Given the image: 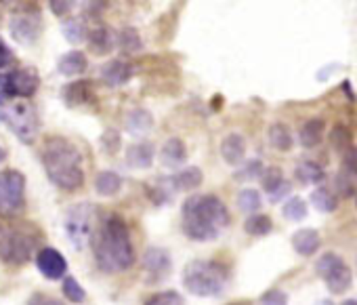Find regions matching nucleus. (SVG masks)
Returning <instances> with one entry per match:
<instances>
[{
  "mask_svg": "<svg viewBox=\"0 0 357 305\" xmlns=\"http://www.w3.org/2000/svg\"><path fill=\"white\" fill-rule=\"evenodd\" d=\"M244 230H246V234H250V236H267V234H271V230H273V221H271L267 215L257 213V215H250V217L246 219Z\"/></svg>",
  "mask_w": 357,
  "mask_h": 305,
  "instance_id": "obj_27",
  "label": "nucleus"
},
{
  "mask_svg": "<svg viewBox=\"0 0 357 305\" xmlns=\"http://www.w3.org/2000/svg\"><path fill=\"white\" fill-rule=\"evenodd\" d=\"M261 179H263V188H265V192H271L273 188H278L280 184H282V173L278 171V169H263V173H261Z\"/></svg>",
  "mask_w": 357,
  "mask_h": 305,
  "instance_id": "obj_35",
  "label": "nucleus"
},
{
  "mask_svg": "<svg viewBox=\"0 0 357 305\" xmlns=\"http://www.w3.org/2000/svg\"><path fill=\"white\" fill-rule=\"evenodd\" d=\"M296 179L305 186L321 184L326 179V171L321 169V165H317L313 161H305L296 167Z\"/></svg>",
  "mask_w": 357,
  "mask_h": 305,
  "instance_id": "obj_24",
  "label": "nucleus"
},
{
  "mask_svg": "<svg viewBox=\"0 0 357 305\" xmlns=\"http://www.w3.org/2000/svg\"><path fill=\"white\" fill-rule=\"evenodd\" d=\"M120 188H122V177L112 171L99 173L95 179V190L101 196H116L120 192Z\"/></svg>",
  "mask_w": 357,
  "mask_h": 305,
  "instance_id": "obj_25",
  "label": "nucleus"
},
{
  "mask_svg": "<svg viewBox=\"0 0 357 305\" xmlns=\"http://www.w3.org/2000/svg\"><path fill=\"white\" fill-rule=\"evenodd\" d=\"M344 167L347 171L357 175V147H349L347 154H344Z\"/></svg>",
  "mask_w": 357,
  "mask_h": 305,
  "instance_id": "obj_43",
  "label": "nucleus"
},
{
  "mask_svg": "<svg viewBox=\"0 0 357 305\" xmlns=\"http://www.w3.org/2000/svg\"><path fill=\"white\" fill-rule=\"evenodd\" d=\"M151 126H153V118L145 110L130 112V116L126 118V128H128L130 135L143 137V135H147L151 131Z\"/></svg>",
  "mask_w": 357,
  "mask_h": 305,
  "instance_id": "obj_23",
  "label": "nucleus"
},
{
  "mask_svg": "<svg viewBox=\"0 0 357 305\" xmlns=\"http://www.w3.org/2000/svg\"><path fill=\"white\" fill-rule=\"evenodd\" d=\"M66 105L70 107H78V105H84L86 101L93 99V84L89 80H76V82H70L63 87V93H61Z\"/></svg>",
  "mask_w": 357,
  "mask_h": 305,
  "instance_id": "obj_14",
  "label": "nucleus"
},
{
  "mask_svg": "<svg viewBox=\"0 0 357 305\" xmlns=\"http://www.w3.org/2000/svg\"><path fill=\"white\" fill-rule=\"evenodd\" d=\"M336 186H338V192L342 196H353L355 194V184L349 177H344V175H338L336 177Z\"/></svg>",
  "mask_w": 357,
  "mask_h": 305,
  "instance_id": "obj_41",
  "label": "nucleus"
},
{
  "mask_svg": "<svg viewBox=\"0 0 357 305\" xmlns=\"http://www.w3.org/2000/svg\"><path fill=\"white\" fill-rule=\"evenodd\" d=\"M89 45H91V51L97 53V55H105L114 49V34L109 28H95L89 32Z\"/></svg>",
  "mask_w": 357,
  "mask_h": 305,
  "instance_id": "obj_20",
  "label": "nucleus"
},
{
  "mask_svg": "<svg viewBox=\"0 0 357 305\" xmlns=\"http://www.w3.org/2000/svg\"><path fill=\"white\" fill-rule=\"evenodd\" d=\"M38 74L32 68H20L11 70L0 78V93L7 95H17V97H32L38 91Z\"/></svg>",
  "mask_w": 357,
  "mask_h": 305,
  "instance_id": "obj_10",
  "label": "nucleus"
},
{
  "mask_svg": "<svg viewBox=\"0 0 357 305\" xmlns=\"http://www.w3.org/2000/svg\"><path fill=\"white\" fill-rule=\"evenodd\" d=\"M63 295L72 301V303H82V301H86V292H84V288L78 284V280L76 278H66V282H63Z\"/></svg>",
  "mask_w": 357,
  "mask_h": 305,
  "instance_id": "obj_34",
  "label": "nucleus"
},
{
  "mask_svg": "<svg viewBox=\"0 0 357 305\" xmlns=\"http://www.w3.org/2000/svg\"><path fill=\"white\" fill-rule=\"evenodd\" d=\"M0 124H5L24 143H32L38 133V114L30 97L0 93Z\"/></svg>",
  "mask_w": 357,
  "mask_h": 305,
  "instance_id": "obj_4",
  "label": "nucleus"
},
{
  "mask_svg": "<svg viewBox=\"0 0 357 305\" xmlns=\"http://www.w3.org/2000/svg\"><path fill=\"white\" fill-rule=\"evenodd\" d=\"M86 70V57L80 51H70L59 59V72L63 76H78Z\"/></svg>",
  "mask_w": 357,
  "mask_h": 305,
  "instance_id": "obj_22",
  "label": "nucleus"
},
{
  "mask_svg": "<svg viewBox=\"0 0 357 305\" xmlns=\"http://www.w3.org/2000/svg\"><path fill=\"white\" fill-rule=\"evenodd\" d=\"M261 303H288V295L282 290H269L261 297Z\"/></svg>",
  "mask_w": 357,
  "mask_h": 305,
  "instance_id": "obj_42",
  "label": "nucleus"
},
{
  "mask_svg": "<svg viewBox=\"0 0 357 305\" xmlns=\"http://www.w3.org/2000/svg\"><path fill=\"white\" fill-rule=\"evenodd\" d=\"M238 207L244 213H255L261 209V194L257 190H242L238 196Z\"/></svg>",
  "mask_w": 357,
  "mask_h": 305,
  "instance_id": "obj_31",
  "label": "nucleus"
},
{
  "mask_svg": "<svg viewBox=\"0 0 357 305\" xmlns=\"http://www.w3.org/2000/svg\"><path fill=\"white\" fill-rule=\"evenodd\" d=\"M38 230L34 228H9L0 236V259L9 265H24L28 263L34 253L36 246L40 242V236L36 234Z\"/></svg>",
  "mask_w": 357,
  "mask_h": 305,
  "instance_id": "obj_6",
  "label": "nucleus"
},
{
  "mask_svg": "<svg viewBox=\"0 0 357 305\" xmlns=\"http://www.w3.org/2000/svg\"><path fill=\"white\" fill-rule=\"evenodd\" d=\"M311 204H313L317 211H321V213H332V211H336L338 200H336V196H334L330 190L319 188V190H315V192L311 194Z\"/></svg>",
  "mask_w": 357,
  "mask_h": 305,
  "instance_id": "obj_29",
  "label": "nucleus"
},
{
  "mask_svg": "<svg viewBox=\"0 0 357 305\" xmlns=\"http://www.w3.org/2000/svg\"><path fill=\"white\" fill-rule=\"evenodd\" d=\"M269 141L275 149L288 151L292 147V133L286 124H273L269 128Z\"/></svg>",
  "mask_w": 357,
  "mask_h": 305,
  "instance_id": "obj_28",
  "label": "nucleus"
},
{
  "mask_svg": "<svg viewBox=\"0 0 357 305\" xmlns=\"http://www.w3.org/2000/svg\"><path fill=\"white\" fill-rule=\"evenodd\" d=\"M227 269L217 261H192L183 271V284L192 295L217 297L225 290Z\"/></svg>",
  "mask_w": 357,
  "mask_h": 305,
  "instance_id": "obj_5",
  "label": "nucleus"
},
{
  "mask_svg": "<svg viewBox=\"0 0 357 305\" xmlns=\"http://www.w3.org/2000/svg\"><path fill=\"white\" fill-rule=\"evenodd\" d=\"M244 154H246V141L242 135L238 133H231L223 139L221 143V156L227 165H240L244 161Z\"/></svg>",
  "mask_w": 357,
  "mask_h": 305,
  "instance_id": "obj_15",
  "label": "nucleus"
},
{
  "mask_svg": "<svg viewBox=\"0 0 357 305\" xmlns=\"http://www.w3.org/2000/svg\"><path fill=\"white\" fill-rule=\"evenodd\" d=\"M170 265H172L170 255L160 246H151L143 257V269H145V274H147V278L151 282H158V280L166 278L168 271H170Z\"/></svg>",
  "mask_w": 357,
  "mask_h": 305,
  "instance_id": "obj_12",
  "label": "nucleus"
},
{
  "mask_svg": "<svg viewBox=\"0 0 357 305\" xmlns=\"http://www.w3.org/2000/svg\"><path fill=\"white\" fill-rule=\"evenodd\" d=\"M63 228H66L70 242L78 251L84 248V244L91 240L93 230H95V207L89 202L70 207L66 213V219H63Z\"/></svg>",
  "mask_w": 357,
  "mask_h": 305,
  "instance_id": "obj_7",
  "label": "nucleus"
},
{
  "mask_svg": "<svg viewBox=\"0 0 357 305\" xmlns=\"http://www.w3.org/2000/svg\"><path fill=\"white\" fill-rule=\"evenodd\" d=\"M324 131H326V122L321 118L307 120L301 128V143L305 147H315L324 139Z\"/></svg>",
  "mask_w": 357,
  "mask_h": 305,
  "instance_id": "obj_21",
  "label": "nucleus"
},
{
  "mask_svg": "<svg viewBox=\"0 0 357 305\" xmlns=\"http://www.w3.org/2000/svg\"><path fill=\"white\" fill-rule=\"evenodd\" d=\"M321 244V238L315 230H301L292 236V246L298 255L303 257H311Z\"/></svg>",
  "mask_w": 357,
  "mask_h": 305,
  "instance_id": "obj_18",
  "label": "nucleus"
},
{
  "mask_svg": "<svg viewBox=\"0 0 357 305\" xmlns=\"http://www.w3.org/2000/svg\"><path fill=\"white\" fill-rule=\"evenodd\" d=\"M181 225L188 238L196 242H211L229 225V211L225 202L213 194L192 196L181 209Z\"/></svg>",
  "mask_w": 357,
  "mask_h": 305,
  "instance_id": "obj_2",
  "label": "nucleus"
},
{
  "mask_svg": "<svg viewBox=\"0 0 357 305\" xmlns=\"http://www.w3.org/2000/svg\"><path fill=\"white\" fill-rule=\"evenodd\" d=\"M0 161H5V149L0 147Z\"/></svg>",
  "mask_w": 357,
  "mask_h": 305,
  "instance_id": "obj_46",
  "label": "nucleus"
},
{
  "mask_svg": "<svg viewBox=\"0 0 357 305\" xmlns=\"http://www.w3.org/2000/svg\"><path fill=\"white\" fill-rule=\"evenodd\" d=\"M11 61H13V55H11V51H9V47L3 43V38H0V70L9 68Z\"/></svg>",
  "mask_w": 357,
  "mask_h": 305,
  "instance_id": "obj_44",
  "label": "nucleus"
},
{
  "mask_svg": "<svg viewBox=\"0 0 357 305\" xmlns=\"http://www.w3.org/2000/svg\"><path fill=\"white\" fill-rule=\"evenodd\" d=\"M101 76H103V80H105L109 87H120V84H126V82L130 80V76H132V66L126 64V61L116 59V61H109V64L103 68Z\"/></svg>",
  "mask_w": 357,
  "mask_h": 305,
  "instance_id": "obj_17",
  "label": "nucleus"
},
{
  "mask_svg": "<svg viewBox=\"0 0 357 305\" xmlns=\"http://www.w3.org/2000/svg\"><path fill=\"white\" fill-rule=\"evenodd\" d=\"M3 5H15V3H20V0H0Z\"/></svg>",
  "mask_w": 357,
  "mask_h": 305,
  "instance_id": "obj_45",
  "label": "nucleus"
},
{
  "mask_svg": "<svg viewBox=\"0 0 357 305\" xmlns=\"http://www.w3.org/2000/svg\"><path fill=\"white\" fill-rule=\"evenodd\" d=\"M261 173H263V165H261L259 161H252V163L244 165V171H240V173H238V177H246V179H250V177H261Z\"/></svg>",
  "mask_w": 357,
  "mask_h": 305,
  "instance_id": "obj_40",
  "label": "nucleus"
},
{
  "mask_svg": "<svg viewBox=\"0 0 357 305\" xmlns=\"http://www.w3.org/2000/svg\"><path fill=\"white\" fill-rule=\"evenodd\" d=\"M95 263L105 274H120L135 263L132 240L126 221L120 215H105L97 230H93Z\"/></svg>",
  "mask_w": 357,
  "mask_h": 305,
  "instance_id": "obj_1",
  "label": "nucleus"
},
{
  "mask_svg": "<svg viewBox=\"0 0 357 305\" xmlns=\"http://www.w3.org/2000/svg\"><path fill=\"white\" fill-rule=\"evenodd\" d=\"M26 204V177L20 171L0 173V217H13Z\"/></svg>",
  "mask_w": 357,
  "mask_h": 305,
  "instance_id": "obj_8",
  "label": "nucleus"
},
{
  "mask_svg": "<svg viewBox=\"0 0 357 305\" xmlns=\"http://www.w3.org/2000/svg\"><path fill=\"white\" fill-rule=\"evenodd\" d=\"M126 163L135 169H147L153 163V145L149 143H137L128 147L126 151Z\"/></svg>",
  "mask_w": 357,
  "mask_h": 305,
  "instance_id": "obj_19",
  "label": "nucleus"
},
{
  "mask_svg": "<svg viewBox=\"0 0 357 305\" xmlns=\"http://www.w3.org/2000/svg\"><path fill=\"white\" fill-rule=\"evenodd\" d=\"M349 139H351V135L347 133L344 126H334V131L330 133V141H332V145H334L336 149H347Z\"/></svg>",
  "mask_w": 357,
  "mask_h": 305,
  "instance_id": "obj_36",
  "label": "nucleus"
},
{
  "mask_svg": "<svg viewBox=\"0 0 357 305\" xmlns=\"http://www.w3.org/2000/svg\"><path fill=\"white\" fill-rule=\"evenodd\" d=\"M284 217L288 221H303L307 217V204L303 198H290L286 204H284Z\"/></svg>",
  "mask_w": 357,
  "mask_h": 305,
  "instance_id": "obj_30",
  "label": "nucleus"
},
{
  "mask_svg": "<svg viewBox=\"0 0 357 305\" xmlns=\"http://www.w3.org/2000/svg\"><path fill=\"white\" fill-rule=\"evenodd\" d=\"M63 36L70 40V43H82L84 40V36H86V28L82 26V22L80 20H70V22H66L63 24Z\"/></svg>",
  "mask_w": 357,
  "mask_h": 305,
  "instance_id": "obj_33",
  "label": "nucleus"
},
{
  "mask_svg": "<svg viewBox=\"0 0 357 305\" xmlns=\"http://www.w3.org/2000/svg\"><path fill=\"white\" fill-rule=\"evenodd\" d=\"M43 167L53 186L63 192H76L84 184L82 154L66 137H49L43 145Z\"/></svg>",
  "mask_w": 357,
  "mask_h": 305,
  "instance_id": "obj_3",
  "label": "nucleus"
},
{
  "mask_svg": "<svg viewBox=\"0 0 357 305\" xmlns=\"http://www.w3.org/2000/svg\"><path fill=\"white\" fill-rule=\"evenodd\" d=\"M38 28H40L38 17L28 15V13H20L11 22V34H13V38L17 43H24V45H30L38 36V32H40Z\"/></svg>",
  "mask_w": 357,
  "mask_h": 305,
  "instance_id": "obj_13",
  "label": "nucleus"
},
{
  "mask_svg": "<svg viewBox=\"0 0 357 305\" xmlns=\"http://www.w3.org/2000/svg\"><path fill=\"white\" fill-rule=\"evenodd\" d=\"M145 303H164V305H170V303H174V305H178V303H183V299H181V295L178 292H158V295H151Z\"/></svg>",
  "mask_w": 357,
  "mask_h": 305,
  "instance_id": "obj_37",
  "label": "nucleus"
},
{
  "mask_svg": "<svg viewBox=\"0 0 357 305\" xmlns=\"http://www.w3.org/2000/svg\"><path fill=\"white\" fill-rule=\"evenodd\" d=\"M74 5H76V0H51V11L57 17H66V15H70Z\"/></svg>",
  "mask_w": 357,
  "mask_h": 305,
  "instance_id": "obj_38",
  "label": "nucleus"
},
{
  "mask_svg": "<svg viewBox=\"0 0 357 305\" xmlns=\"http://www.w3.org/2000/svg\"><path fill=\"white\" fill-rule=\"evenodd\" d=\"M317 274L326 280L328 288L336 295L351 286V271L336 253H326L317 259Z\"/></svg>",
  "mask_w": 357,
  "mask_h": 305,
  "instance_id": "obj_9",
  "label": "nucleus"
},
{
  "mask_svg": "<svg viewBox=\"0 0 357 305\" xmlns=\"http://www.w3.org/2000/svg\"><path fill=\"white\" fill-rule=\"evenodd\" d=\"M118 45L122 47V51H126V53H135V51H139V49H141V38H139L137 30L126 28V30H122V32H120V36H118Z\"/></svg>",
  "mask_w": 357,
  "mask_h": 305,
  "instance_id": "obj_32",
  "label": "nucleus"
},
{
  "mask_svg": "<svg viewBox=\"0 0 357 305\" xmlns=\"http://www.w3.org/2000/svg\"><path fill=\"white\" fill-rule=\"evenodd\" d=\"M188 158V151H185V145L181 139H168L162 147V154H160V161L164 167L168 169H178Z\"/></svg>",
  "mask_w": 357,
  "mask_h": 305,
  "instance_id": "obj_16",
  "label": "nucleus"
},
{
  "mask_svg": "<svg viewBox=\"0 0 357 305\" xmlns=\"http://www.w3.org/2000/svg\"><path fill=\"white\" fill-rule=\"evenodd\" d=\"M200 184H202V171L196 169V167H188L185 171H181L178 175L172 177V186L176 190H183V192L196 190Z\"/></svg>",
  "mask_w": 357,
  "mask_h": 305,
  "instance_id": "obj_26",
  "label": "nucleus"
},
{
  "mask_svg": "<svg viewBox=\"0 0 357 305\" xmlns=\"http://www.w3.org/2000/svg\"><path fill=\"white\" fill-rule=\"evenodd\" d=\"M267 194H269V200L271 202H280V200H284L290 194V184L286 179H282V184L278 188H273L271 192H267Z\"/></svg>",
  "mask_w": 357,
  "mask_h": 305,
  "instance_id": "obj_39",
  "label": "nucleus"
},
{
  "mask_svg": "<svg viewBox=\"0 0 357 305\" xmlns=\"http://www.w3.org/2000/svg\"><path fill=\"white\" fill-rule=\"evenodd\" d=\"M36 265H38L40 274L45 278H49V280H59L68 269V263H66L63 255L59 251H55V248H49V246L38 251Z\"/></svg>",
  "mask_w": 357,
  "mask_h": 305,
  "instance_id": "obj_11",
  "label": "nucleus"
}]
</instances>
